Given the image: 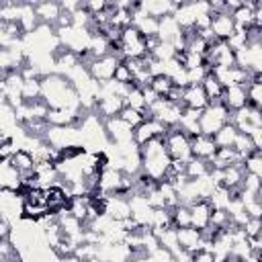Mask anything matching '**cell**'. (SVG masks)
Masks as SVG:
<instances>
[{
  "instance_id": "obj_1",
  "label": "cell",
  "mask_w": 262,
  "mask_h": 262,
  "mask_svg": "<svg viewBox=\"0 0 262 262\" xmlns=\"http://www.w3.org/2000/svg\"><path fill=\"white\" fill-rule=\"evenodd\" d=\"M41 100L47 108H74L80 111V96L72 82L61 74H45L41 78Z\"/></svg>"
},
{
  "instance_id": "obj_2",
  "label": "cell",
  "mask_w": 262,
  "mask_h": 262,
  "mask_svg": "<svg viewBox=\"0 0 262 262\" xmlns=\"http://www.w3.org/2000/svg\"><path fill=\"white\" fill-rule=\"evenodd\" d=\"M139 156H141V172L154 178L156 182H162L172 162L166 151L164 137H154L147 143H143L139 147Z\"/></svg>"
},
{
  "instance_id": "obj_3",
  "label": "cell",
  "mask_w": 262,
  "mask_h": 262,
  "mask_svg": "<svg viewBox=\"0 0 262 262\" xmlns=\"http://www.w3.org/2000/svg\"><path fill=\"white\" fill-rule=\"evenodd\" d=\"M229 123V111L221 104V102H209L203 113H201V119H199V129L203 135H209L213 137L223 125Z\"/></svg>"
},
{
  "instance_id": "obj_4",
  "label": "cell",
  "mask_w": 262,
  "mask_h": 262,
  "mask_svg": "<svg viewBox=\"0 0 262 262\" xmlns=\"http://www.w3.org/2000/svg\"><path fill=\"white\" fill-rule=\"evenodd\" d=\"M164 145H166V151H168L170 160L186 164L192 158V154H190V137L186 133H182L178 127H170L166 131Z\"/></svg>"
},
{
  "instance_id": "obj_5",
  "label": "cell",
  "mask_w": 262,
  "mask_h": 262,
  "mask_svg": "<svg viewBox=\"0 0 262 262\" xmlns=\"http://www.w3.org/2000/svg\"><path fill=\"white\" fill-rule=\"evenodd\" d=\"M102 127H104V135L108 139L111 145L119 147V145H127L133 141V129L119 117H113V119H106L102 121Z\"/></svg>"
},
{
  "instance_id": "obj_6",
  "label": "cell",
  "mask_w": 262,
  "mask_h": 262,
  "mask_svg": "<svg viewBox=\"0 0 262 262\" xmlns=\"http://www.w3.org/2000/svg\"><path fill=\"white\" fill-rule=\"evenodd\" d=\"M119 61H121V59H119L117 55H104V57H96V59H92V61L86 66L88 76H90L94 82L104 84V82L113 80V76H115V70H117Z\"/></svg>"
},
{
  "instance_id": "obj_7",
  "label": "cell",
  "mask_w": 262,
  "mask_h": 262,
  "mask_svg": "<svg viewBox=\"0 0 262 262\" xmlns=\"http://www.w3.org/2000/svg\"><path fill=\"white\" fill-rule=\"evenodd\" d=\"M233 53L237 68L250 74H262V45H244Z\"/></svg>"
},
{
  "instance_id": "obj_8",
  "label": "cell",
  "mask_w": 262,
  "mask_h": 262,
  "mask_svg": "<svg viewBox=\"0 0 262 262\" xmlns=\"http://www.w3.org/2000/svg\"><path fill=\"white\" fill-rule=\"evenodd\" d=\"M168 131V127H164L160 121L156 119H145L143 123H139L135 129H133V143L137 147H141L143 143H147L149 139L154 137H164Z\"/></svg>"
},
{
  "instance_id": "obj_9",
  "label": "cell",
  "mask_w": 262,
  "mask_h": 262,
  "mask_svg": "<svg viewBox=\"0 0 262 262\" xmlns=\"http://www.w3.org/2000/svg\"><path fill=\"white\" fill-rule=\"evenodd\" d=\"M104 215H108L113 221H125L131 217V203L127 196L111 194L104 201Z\"/></svg>"
},
{
  "instance_id": "obj_10",
  "label": "cell",
  "mask_w": 262,
  "mask_h": 262,
  "mask_svg": "<svg viewBox=\"0 0 262 262\" xmlns=\"http://www.w3.org/2000/svg\"><path fill=\"white\" fill-rule=\"evenodd\" d=\"M190 227L203 231L205 227H209L211 223V213H213V205L209 199H201V201H194L190 207Z\"/></svg>"
},
{
  "instance_id": "obj_11",
  "label": "cell",
  "mask_w": 262,
  "mask_h": 262,
  "mask_svg": "<svg viewBox=\"0 0 262 262\" xmlns=\"http://www.w3.org/2000/svg\"><path fill=\"white\" fill-rule=\"evenodd\" d=\"M123 106H125V100L119 98V96H98L96 98V104H94V115L100 121H106V119L119 117V113L123 111Z\"/></svg>"
},
{
  "instance_id": "obj_12",
  "label": "cell",
  "mask_w": 262,
  "mask_h": 262,
  "mask_svg": "<svg viewBox=\"0 0 262 262\" xmlns=\"http://www.w3.org/2000/svg\"><path fill=\"white\" fill-rule=\"evenodd\" d=\"M211 35L217 41H227L233 33H235V25L229 12H221V14H211Z\"/></svg>"
},
{
  "instance_id": "obj_13",
  "label": "cell",
  "mask_w": 262,
  "mask_h": 262,
  "mask_svg": "<svg viewBox=\"0 0 262 262\" xmlns=\"http://www.w3.org/2000/svg\"><path fill=\"white\" fill-rule=\"evenodd\" d=\"M215 151H217V145H215L213 137L203 135V133L190 137V154H192V158L211 162V158L215 156Z\"/></svg>"
},
{
  "instance_id": "obj_14",
  "label": "cell",
  "mask_w": 262,
  "mask_h": 262,
  "mask_svg": "<svg viewBox=\"0 0 262 262\" xmlns=\"http://www.w3.org/2000/svg\"><path fill=\"white\" fill-rule=\"evenodd\" d=\"M207 104H209V98H207V94H205V90H203L201 84H188L182 90V106L184 108L203 111Z\"/></svg>"
},
{
  "instance_id": "obj_15",
  "label": "cell",
  "mask_w": 262,
  "mask_h": 262,
  "mask_svg": "<svg viewBox=\"0 0 262 262\" xmlns=\"http://www.w3.org/2000/svg\"><path fill=\"white\" fill-rule=\"evenodd\" d=\"M33 8H35V16H37V20L41 25H49V27L55 29V23H57V18L61 14L59 2H51V0L49 2H35Z\"/></svg>"
},
{
  "instance_id": "obj_16",
  "label": "cell",
  "mask_w": 262,
  "mask_h": 262,
  "mask_svg": "<svg viewBox=\"0 0 262 262\" xmlns=\"http://www.w3.org/2000/svg\"><path fill=\"white\" fill-rule=\"evenodd\" d=\"M229 113L242 108L248 104V98H246V88L244 86H227L223 88V94H221V100H219Z\"/></svg>"
},
{
  "instance_id": "obj_17",
  "label": "cell",
  "mask_w": 262,
  "mask_h": 262,
  "mask_svg": "<svg viewBox=\"0 0 262 262\" xmlns=\"http://www.w3.org/2000/svg\"><path fill=\"white\" fill-rule=\"evenodd\" d=\"M242 162H244V158L233 147H217V151L211 158L209 166L217 168V170H225L229 166H242Z\"/></svg>"
},
{
  "instance_id": "obj_18",
  "label": "cell",
  "mask_w": 262,
  "mask_h": 262,
  "mask_svg": "<svg viewBox=\"0 0 262 262\" xmlns=\"http://www.w3.org/2000/svg\"><path fill=\"white\" fill-rule=\"evenodd\" d=\"M20 188V174L14 170V166L8 162H0V190L16 192Z\"/></svg>"
},
{
  "instance_id": "obj_19",
  "label": "cell",
  "mask_w": 262,
  "mask_h": 262,
  "mask_svg": "<svg viewBox=\"0 0 262 262\" xmlns=\"http://www.w3.org/2000/svg\"><path fill=\"white\" fill-rule=\"evenodd\" d=\"M10 164L14 166V170H16L20 176L33 174V172H35V166H37V162H35L33 154H31L29 149H23V147H18V149L12 154Z\"/></svg>"
},
{
  "instance_id": "obj_20",
  "label": "cell",
  "mask_w": 262,
  "mask_h": 262,
  "mask_svg": "<svg viewBox=\"0 0 262 262\" xmlns=\"http://www.w3.org/2000/svg\"><path fill=\"white\" fill-rule=\"evenodd\" d=\"M141 4H143L145 14L154 16L158 20L164 16H172L174 8H176V2H170V0H149V2H141Z\"/></svg>"
},
{
  "instance_id": "obj_21",
  "label": "cell",
  "mask_w": 262,
  "mask_h": 262,
  "mask_svg": "<svg viewBox=\"0 0 262 262\" xmlns=\"http://www.w3.org/2000/svg\"><path fill=\"white\" fill-rule=\"evenodd\" d=\"M180 27H178V23L174 20V16H164V18H160L158 20V39L162 41V43H172L178 35H180Z\"/></svg>"
},
{
  "instance_id": "obj_22",
  "label": "cell",
  "mask_w": 262,
  "mask_h": 262,
  "mask_svg": "<svg viewBox=\"0 0 262 262\" xmlns=\"http://www.w3.org/2000/svg\"><path fill=\"white\" fill-rule=\"evenodd\" d=\"M201 86H203V90H205V94H207L209 102H219V100H221V94H223V84L217 80V76H215V74L207 72V76L203 78Z\"/></svg>"
},
{
  "instance_id": "obj_23",
  "label": "cell",
  "mask_w": 262,
  "mask_h": 262,
  "mask_svg": "<svg viewBox=\"0 0 262 262\" xmlns=\"http://www.w3.org/2000/svg\"><path fill=\"white\" fill-rule=\"evenodd\" d=\"M242 180H244V168L242 166H229V168L223 170L221 188H227V190L239 188L242 186Z\"/></svg>"
},
{
  "instance_id": "obj_24",
  "label": "cell",
  "mask_w": 262,
  "mask_h": 262,
  "mask_svg": "<svg viewBox=\"0 0 262 262\" xmlns=\"http://www.w3.org/2000/svg\"><path fill=\"white\" fill-rule=\"evenodd\" d=\"M23 102H35L41 100V78H27L20 88Z\"/></svg>"
},
{
  "instance_id": "obj_25",
  "label": "cell",
  "mask_w": 262,
  "mask_h": 262,
  "mask_svg": "<svg viewBox=\"0 0 262 262\" xmlns=\"http://www.w3.org/2000/svg\"><path fill=\"white\" fill-rule=\"evenodd\" d=\"M209 170H211L209 162L199 160V158H190V160L184 164V172H186L188 180H194V178H205V176L209 174Z\"/></svg>"
},
{
  "instance_id": "obj_26",
  "label": "cell",
  "mask_w": 262,
  "mask_h": 262,
  "mask_svg": "<svg viewBox=\"0 0 262 262\" xmlns=\"http://www.w3.org/2000/svg\"><path fill=\"white\" fill-rule=\"evenodd\" d=\"M237 133H239V131H237L231 123H227V125H223V127L213 135V141H215L217 147H231L233 141H235V137H237Z\"/></svg>"
},
{
  "instance_id": "obj_27",
  "label": "cell",
  "mask_w": 262,
  "mask_h": 262,
  "mask_svg": "<svg viewBox=\"0 0 262 262\" xmlns=\"http://www.w3.org/2000/svg\"><path fill=\"white\" fill-rule=\"evenodd\" d=\"M119 119H123L131 129H135L139 123H143L145 119H151V117L147 115V111H135L131 106H123V111L119 113Z\"/></svg>"
},
{
  "instance_id": "obj_28",
  "label": "cell",
  "mask_w": 262,
  "mask_h": 262,
  "mask_svg": "<svg viewBox=\"0 0 262 262\" xmlns=\"http://www.w3.org/2000/svg\"><path fill=\"white\" fill-rule=\"evenodd\" d=\"M242 168H244V174H254L262 178V151L256 149L250 156H246L242 162Z\"/></svg>"
},
{
  "instance_id": "obj_29",
  "label": "cell",
  "mask_w": 262,
  "mask_h": 262,
  "mask_svg": "<svg viewBox=\"0 0 262 262\" xmlns=\"http://www.w3.org/2000/svg\"><path fill=\"white\" fill-rule=\"evenodd\" d=\"M172 80L166 76V74H158V76H151V82H149V88L156 92V96L164 98L170 90H172Z\"/></svg>"
},
{
  "instance_id": "obj_30",
  "label": "cell",
  "mask_w": 262,
  "mask_h": 262,
  "mask_svg": "<svg viewBox=\"0 0 262 262\" xmlns=\"http://www.w3.org/2000/svg\"><path fill=\"white\" fill-rule=\"evenodd\" d=\"M172 213V225L174 229H180V227H190V211L186 205H176L174 209H170Z\"/></svg>"
},
{
  "instance_id": "obj_31",
  "label": "cell",
  "mask_w": 262,
  "mask_h": 262,
  "mask_svg": "<svg viewBox=\"0 0 262 262\" xmlns=\"http://www.w3.org/2000/svg\"><path fill=\"white\" fill-rule=\"evenodd\" d=\"M246 88V98L248 106L252 108H262V82H250Z\"/></svg>"
},
{
  "instance_id": "obj_32",
  "label": "cell",
  "mask_w": 262,
  "mask_h": 262,
  "mask_svg": "<svg viewBox=\"0 0 262 262\" xmlns=\"http://www.w3.org/2000/svg\"><path fill=\"white\" fill-rule=\"evenodd\" d=\"M239 188L244 192H248V194L260 196L262 194V178L260 176H254V174H244V180H242V186Z\"/></svg>"
},
{
  "instance_id": "obj_33",
  "label": "cell",
  "mask_w": 262,
  "mask_h": 262,
  "mask_svg": "<svg viewBox=\"0 0 262 262\" xmlns=\"http://www.w3.org/2000/svg\"><path fill=\"white\" fill-rule=\"evenodd\" d=\"M125 106H131L135 111H145V98H143V90L141 88H131L129 94L125 96Z\"/></svg>"
},
{
  "instance_id": "obj_34",
  "label": "cell",
  "mask_w": 262,
  "mask_h": 262,
  "mask_svg": "<svg viewBox=\"0 0 262 262\" xmlns=\"http://www.w3.org/2000/svg\"><path fill=\"white\" fill-rule=\"evenodd\" d=\"M242 158H246V156H250L252 151H256V147L252 145V141H250V135H246V133H237V137H235V141H233V145H231ZM260 151V149H258Z\"/></svg>"
},
{
  "instance_id": "obj_35",
  "label": "cell",
  "mask_w": 262,
  "mask_h": 262,
  "mask_svg": "<svg viewBox=\"0 0 262 262\" xmlns=\"http://www.w3.org/2000/svg\"><path fill=\"white\" fill-rule=\"evenodd\" d=\"M16 149L18 147L14 145V139L12 137H2L0 139V162H8Z\"/></svg>"
},
{
  "instance_id": "obj_36",
  "label": "cell",
  "mask_w": 262,
  "mask_h": 262,
  "mask_svg": "<svg viewBox=\"0 0 262 262\" xmlns=\"http://www.w3.org/2000/svg\"><path fill=\"white\" fill-rule=\"evenodd\" d=\"M113 80H115V82H121V84H131V82H133V76H131L129 68H127L123 61H119V66H117V70H115Z\"/></svg>"
},
{
  "instance_id": "obj_37",
  "label": "cell",
  "mask_w": 262,
  "mask_h": 262,
  "mask_svg": "<svg viewBox=\"0 0 262 262\" xmlns=\"http://www.w3.org/2000/svg\"><path fill=\"white\" fill-rule=\"evenodd\" d=\"M242 229H244V233H246V237H254V235H262V223H260V219H252V217H248V221L242 225Z\"/></svg>"
},
{
  "instance_id": "obj_38",
  "label": "cell",
  "mask_w": 262,
  "mask_h": 262,
  "mask_svg": "<svg viewBox=\"0 0 262 262\" xmlns=\"http://www.w3.org/2000/svg\"><path fill=\"white\" fill-rule=\"evenodd\" d=\"M192 262H213V254L211 252H194Z\"/></svg>"
},
{
  "instance_id": "obj_39",
  "label": "cell",
  "mask_w": 262,
  "mask_h": 262,
  "mask_svg": "<svg viewBox=\"0 0 262 262\" xmlns=\"http://www.w3.org/2000/svg\"><path fill=\"white\" fill-rule=\"evenodd\" d=\"M131 262H151V258L147 254H139V256H131Z\"/></svg>"
},
{
  "instance_id": "obj_40",
  "label": "cell",
  "mask_w": 262,
  "mask_h": 262,
  "mask_svg": "<svg viewBox=\"0 0 262 262\" xmlns=\"http://www.w3.org/2000/svg\"><path fill=\"white\" fill-rule=\"evenodd\" d=\"M80 262H102L98 256H92V258H86V260H80Z\"/></svg>"
},
{
  "instance_id": "obj_41",
  "label": "cell",
  "mask_w": 262,
  "mask_h": 262,
  "mask_svg": "<svg viewBox=\"0 0 262 262\" xmlns=\"http://www.w3.org/2000/svg\"><path fill=\"white\" fill-rule=\"evenodd\" d=\"M225 262H246V260H242V258H233V256H229Z\"/></svg>"
},
{
  "instance_id": "obj_42",
  "label": "cell",
  "mask_w": 262,
  "mask_h": 262,
  "mask_svg": "<svg viewBox=\"0 0 262 262\" xmlns=\"http://www.w3.org/2000/svg\"><path fill=\"white\" fill-rule=\"evenodd\" d=\"M8 262H23V258H20V256H14V258H10Z\"/></svg>"
}]
</instances>
